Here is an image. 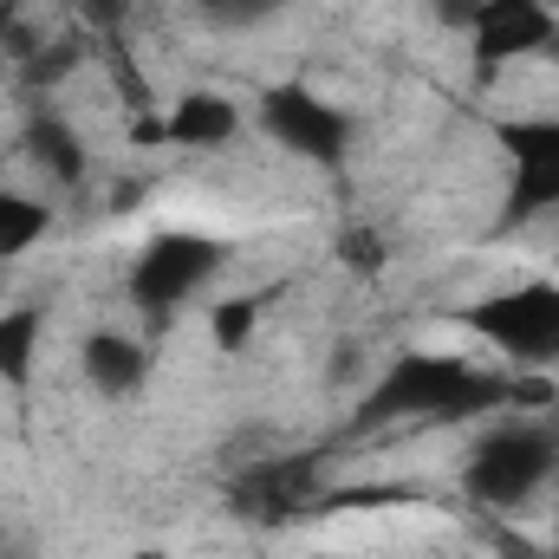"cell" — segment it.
<instances>
[{
    "instance_id": "1",
    "label": "cell",
    "mask_w": 559,
    "mask_h": 559,
    "mask_svg": "<svg viewBox=\"0 0 559 559\" xmlns=\"http://www.w3.org/2000/svg\"><path fill=\"white\" fill-rule=\"evenodd\" d=\"M501 411H514V378L481 371V365L449 358V352H404L365 391V404L352 411V429H378V423H442V429H462V423H488Z\"/></svg>"
},
{
    "instance_id": "2",
    "label": "cell",
    "mask_w": 559,
    "mask_h": 559,
    "mask_svg": "<svg viewBox=\"0 0 559 559\" xmlns=\"http://www.w3.org/2000/svg\"><path fill=\"white\" fill-rule=\"evenodd\" d=\"M559 481V429L547 423H495L462 455V495L481 514H521Z\"/></svg>"
},
{
    "instance_id": "3",
    "label": "cell",
    "mask_w": 559,
    "mask_h": 559,
    "mask_svg": "<svg viewBox=\"0 0 559 559\" xmlns=\"http://www.w3.org/2000/svg\"><path fill=\"white\" fill-rule=\"evenodd\" d=\"M228 267V248L215 241V235H195V228H163V235H150L143 241V254L131 261V274H124V293H131V306H138V319L150 332H163L209 280Z\"/></svg>"
},
{
    "instance_id": "4",
    "label": "cell",
    "mask_w": 559,
    "mask_h": 559,
    "mask_svg": "<svg viewBox=\"0 0 559 559\" xmlns=\"http://www.w3.org/2000/svg\"><path fill=\"white\" fill-rule=\"evenodd\" d=\"M468 332H481L508 365L521 371H559V286L554 280H527L508 293H488L462 312Z\"/></svg>"
},
{
    "instance_id": "5",
    "label": "cell",
    "mask_w": 559,
    "mask_h": 559,
    "mask_svg": "<svg viewBox=\"0 0 559 559\" xmlns=\"http://www.w3.org/2000/svg\"><path fill=\"white\" fill-rule=\"evenodd\" d=\"M254 124H261V138L280 143L286 156L319 163V169H338V163L352 156V143H358V118H352L338 98H325V92H312V85H299V79L261 92Z\"/></svg>"
},
{
    "instance_id": "6",
    "label": "cell",
    "mask_w": 559,
    "mask_h": 559,
    "mask_svg": "<svg viewBox=\"0 0 559 559\" xmlns=\"http://www.w3.org/2000/svg\"><path fill=\"white\" fill-rule=\"evenodd\" d=\"M325 495V449H280L248 462L235 481H228V508L254 527H286L299 514H312Z\"/></svg>"
},
{
    "instance_id": "7",
    "label": "cell",
    "mask_w": 559,
    "mask_h": 559,
    "mask_svg": "<svg viewBox=\"0 0 559 559\" xmlns=\"http://www.w3.org/2000/svg\"><path fill=\"white\" fill-rule=\"evenodd\" d=\"M508 195H501V235L534 228L559 215V118H508Z\"/></svg>"
},
{
    "instance_id": "8",
    "label": "cell",
    "mask_w": 559,
    "mask_h": 559,
    "mask_svg": "<svg viewBox=\"0 0 559 559\" xmlns=\"http://www.w3.org/2000/svg\"><path fill=\"white\" fill-rule=\"evenodd\" d=\"M521 59H559V13L547 0H481L468 20V66L475 79H501Z\"/></svg>"
},
{
    "instance_id": "9",
    "label": "cell",
    "mask_w": 559,
    "mask_h": 559,
    "mask_svg": "<svg viewBox=\"0 0 559 559\" xmlns=\"http://www.w3.org/2000/svg\"><path fill=\"white\" fill-rule=\"evenodd\" d=\"M79 371H85V384L98 397L124 404V397H138L150 384V345L138 332H124V325H98V332L79 338Z\"/></svg>"
},
{
    "instance_id": "10",
    "label": "cell",
    "mask_w": 559,
    "mask_h": 559,
    "mask_svg": "<svg viewBox=\"0 0 559 559\" xmlns=\"http://www.w3.org/2000/svg\"><path fill=\"white\" fill-rule=\"evenodd\" d=\"M248 111L228 98V92H182L163 118V143L169 150H228L241 138Z\"/></svg>"
},
{
    "instance_id": "11",
    "label": "cell",
    "mask_w": 559,
    "mask_h": 559,
    "mask_svg": "<svg viewBox=\"0 0 559 559\" xmlns=\"http://www.w3.org/2000/svg\"><path fill=\"white\" fill-rule=\"evenodd\" d=\"M20 150H26V163H39L52 182H66V189H79L85 176H92V156H85V138L72 131V118H59L52 105H39L26 124H20Z\"/></svg>"
},
{
    "instance_id": "12",
    "label": "cell",
    "mask_w": 559,
    "mask_h": 559,
    "mask_svg": "<svg viewBox=\"0 0 559 559\" xmlns=\"http://www.w3.org/2000/svg\"><path fill=\"white\" fill-rule=\"evenodd\" d=\"M46 345V312L39 306H0V384H33Z\"/></svg>"
},
{
    "instance_id": "13",
    "label": "cell",
    "mask_w": 559,
    "mask_h": 559,
    "mask_svg": "<svg viewBox=\"0 0 559 559\" xmlns=\"http://www.w3.org/2000/svg\"><path fill=\"white\" fill-rule=\"evenodd\" d=\"M46 235H52V209L39 195H26V189L0 182V267L20 261V254H33Z\"/></svg>"
},
{
    "instance_id": "14",
    "label": "cell",
    "mask_w": 559,
    "mask_h": 559,
    "mask_svg": "<svg viewBox=\"0 0 559 559\" xmlns=\"http://www.w3.org/2000/svg\"><path fill=\"white\" fill-rule=\"evenodd\" d=\"M254 332H261V293H228V299L209 312V338H215L222 352H248Z\"/></svg>"
},
{
    "instance_id": "15",
    "label": "cell",
    "mask_w": 559,
    "mask_h": 559,
    "mask_svg": "<svg viewBox=\"0 0 559 559\" xmlns=\"http://www.w3.org/2000/svg\"><path fill=\"white\" fill-rule=\"evenodd\" d=\"M46 52V39H39V26H26V13L13 7V0H0V66H13V72H26L33 59Z\"/></svg>"
},
{
    "instance_id": "16",
    "label": "cell",
    "mask_w": 559,
    "mask_h": 559,
    "mask_svg": "<svg viewBox=\"0 0 559 559\" xmlns=\"http://www.w3.org/2000/svg\"><path fill=\"white\" fill-rule=\"evenodd\" d=\"M195 7H202V20H215V26H261V20L286 13L293 0H195Z\"/></svg>"
},
{
    "instance_id": "17",
    "label": "cell",
    "mask_w": 559,
    "mask_h": 559,
    "mask_svg": "<svg viewBox=\"0 0 559 559\" xmlns=\"http://www.w3.org/2000/svg\"><path fill=\"white\" fill-rule=\"evenodd\" d=\"M72 66H79V46H72V39H46V52H39V59H33L20 79H26L33 92H46V85H59Z\"/></svg>"
},
{
    "instance_id": "18",
    "label": "cell",
    "mask_w": 559,
    "mask_h": 559,
    "mask_svg": "<svg viewBox=\"0 0 559 559\" xmlns=\"http://www.w3.org/2000/svg\"><path fill=\"white\" fill-rule=\"evenodd\" d=\"M338 261H345V267H358V274H384V261H391V248H384L378 235H365V228H352V235L338 241Z\"/></svg>"
},
{
    "instance_id": "19",
    "label": "cell",
    "mask_w": 559,
    "mask_h": 559,
    "mask_svg": "<svg viewBox=\"0 0 559 559\" xmlns=\"http://www.w3.org/2000/svg\"><path fill=\"white\" fill-rule=\"evenodd\" d=\"M429 7L442 13V26H462V33H468V20H475V7H481V0H429Z\"/></svg>"
},
{
    "instance_id": "20",
    "label": "cell",
    "mask_w": 559,
    "mask_h": 559,
    "mask_svg": "<svg viewBox=\"0 0 559 559\" xmlns=\"http://www.w3.org/2000/svg\"><path fill=\"white\" fill-rule=\"evenodd\" d=\"M124 559H163V554H124Z\"/></svg>"
},
{
    "instance_id": "21",
    "label": "cell",
    "mask_w": 559,
    "mask_h": 559,
    "mask_svg": "<svg viewBox=\"0 0 559 559\" xmlns=\"http://www.w3.org/2000/svg\"><path fill=\"white\" fill-rule=\"evenodd\" d=\"M547 7H554V13H559V0H547Z\"/></svg>"
},
{
    "instance_id": "22",
    "label": "cell",
    "mask_w": 559,
    "mask_h": 559,
    "mask_svg": "<svg viewBox=\"0 0 559 559\" xmlns=\"http://www.w3.org/2000/svg\"><path fill=\"white\" fill-rule=\"evenodd\" d=\"M0 559H20V554H0Z\"/></svg>"
},
{
    "instance_id": "23",
    "label": "cell",
    "mask_w": 559,
    "mask_h": 559,
    "mask_svg": "<svg viewBox=\"0 0 559 559\" xmlns=\"http://www.w3.org/2000/svg\"><path fill=\"white\" fill-rule=\"evenodd\" d=\"M554 559H559V540H554Z\"/></svg>"
},
{
    "instance_id": "24",
    "label": "cell",
    "mask_w": 559,
    "mask_h": 559,
    "mask_svg": "<svg viewBox=\"0 0 559 559\" xmlns=\"http://www.w3.org/2000/svg\"><path fill=\"white\" fill-rule=\"evenodd\" d=\"M554 488H559V481H554Z\"/></svg>"
}]
</instances>
